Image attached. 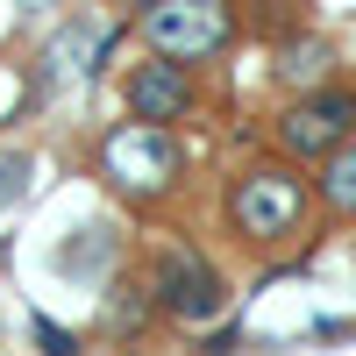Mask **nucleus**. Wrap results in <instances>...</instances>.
<instances>
[{
  "mask_svg": "<svg viewBox=\"0 0 356 356\" xmlns=\"http://www.w3.org/2000/svg\"><path fill=\"white\" fill-rule=\"evenodd\" d=\"M307 207H314L307 178L292 171V164H271V157H264V164H250V171H235L221 214H228V235H235V243L278 250V243H292V235L307 228Z\"/></svg>",
  "mask_w": 356,
  "mask_h": 356,
  "instance_id": "1",
  "label": "nucleus"
},
{
  "mask_svg": "<svg viewBox=\"0 0 356 356\" xmlns=\"http://www.w3.org/2000/svg\"><path fill=\"white\" fill-rule=\"evenodd\" d=\"M100 178L122 200L136 207H157L164 193H178V171H186V150H178V136L171 122H143V114H129L122 129H107L100 136V150H93Z\"/></svg>",
  "mask_w": 356,
  "mask_h": 356,
  "instance_id": "2",
  "label": "nucleus"
},
{
  "mask_svg": "<svg viewBox=\"0 0 356 356\" xmlns=\"http://www.w3.org/2000/svg\"><path fill=\"white\" fill-rule=\"evenodd\" d=\"M136 36L157 57L178 65H207L235 43V0H143L136 8Z\"/></svg>",
  "mask_w": 356,
  "mask_h": 356,
  "instance_id": "3",
  "label": "nucleus"
},
{
  "mask_svg": "<svg viewBox=\"0 0 356 356\" xmlns=\"http://www.w3.org/2000/svg\"><path fill=\"white\" fill-rule=\"evenodd\" d=\"M150 292H157V314L178 321V328H207V321L228 314V278L200 250H164L150 271Z\"/></svg>",
  "mask_w": 356,
  "mask_h": 356,
  "instance_id": "4",
  "label": "nucleus"
},
{
  "mask_svg": "<svg viewBox=\"0 0 356 356\" xmlns=\"http://www.w3.org/2000/svg\"><path fill=\"white\" fill-rule=\"evenodd\" d=\"M349 136H356V93H349V86H307V93L278 114V150L292 164L328 157V150H342Z\"/></svg>",
  "mask_w": 356,
  "mask_h": 356,
  "instance_id": "5",
  "label": "nucleus"
},
{
  "mask_svg": "<svg viewBox=\"0 0 356 356\" xmlns=\"http://www.w3.org/2000/svg\"><path fill=\"white\" fill-rule=\"evenodd\" d=\"M122 100H129V114H143V122H186L193 114V100H200V86H193V65H178V57H143V65H129V79H122Z\"/></svg>",
  "mask_w": 356,
  "mask_h": 356,
  "instance_id": "6",
  "label": "nucleus"
},
{
  "mask_svg": "<svg viewBox=\"0 0 356 356\" xmlns=\"http://www.w3.org/2000/svg\"><path fill=\"white\" fill-rule=\"evenodd\" d=\"M79 50H100V29L86 22V15H79V22H65V36H57V43H50V50L36 57V79H29V93L43 100V93H57L65 79H79V72H86V65H72Z\"/></svg>",
  "mask_w": 356,
  "mask_h": 356,
  "instance_id": "7",
  "label": "nucleus"
},
{
  "mask_svg": "<svg viewBox=\"0 0 356 356\" xmlns=\"http://www.w3.org/2000/svg\"><path fill=\"white\" fill-rule=\"evenodd\" d=\"M314 193H321V207H328V214L356 221V136L342 143V150H328V157H321V178H314Z\"/></svg>",
  "mask_w": 356,
  "mask_h": 356,
  "instance_id": "8",
  "label": "nucleus"
},
{
  "mask_svg": "<svg viewBox=\"0 0 356 356\" xmlns=\"http://www.w3.org/2000/svg\"><path fill=\"white\" fill-rule=\"evenodd\" d=\"M328 65H335V50L321 43V36H292L278 50V79L300 86V93H307V86H328Z\"/></svg>",
  "mask_w": 356,
  "mask_h": 356,
  "instance_id": "9",
  "label": "nucleus"
},
{
  "mask_svg": "<svg viewBox=\"0 0 356 356\" xmlns=\"http://www.w3.org/2000/svg\"><path fill=\"white\" fill-rule=\"evenodd\" d=\"M150 321H157V292L150 285H114V307H107V328L114 335H136V328H150Z\"/></svg>",
  "mask_w": 356,
  "mask_h": 356,
  "instance_id": "10",
  "label": "nucleus"
},
{
  "mask_svg": "<svg viewBox=\"0 0 356 356\" xmlns=\"http://www.w3.org/2000/svg\"><path fill=\"white\" fill-rule=\"evenodd\" d=\"M86 235V243H65V250H57V271H65V278H79V271H107V257H114V235L107 228H79Z\"/></svg>",
  "mask_w": 356,
  "mask_h": 356,
  "instance_id": "11",
  "label": "nucleus"
},
{
  "mask_svg": "<svg viewBox=\"0 0 356 356\" xmlns=\"http://www.w3.org/2000/svg\"><path fill=\"white\" fill-rule=\"evenodd\" d=\"M29 178H36V157H29V150H8V157H0V207H15V200L29 193Z\"/></svg>",
  "mask_w": 356,
  "mask_h": 356,
  "instance_id": "12",
  "label": "nucleus"
},
{
  "mask_svg": "<svg viewBox=\"0 0 356 356\" xmlns=\"http://www.w3.org/2000/svg\"><path fill=\"white\" fill-rule=\"evenodd\" d=\"M29 328H36V342H43V349H57V356H65V349H72V335H65V328H57V321H43V314H36V321H29Z\"/></svg>",
  "mask_w": 356,
  "mask_h": 356,
  "instance_id": "13",
  "label": "nucleus"
}]
</instances>
